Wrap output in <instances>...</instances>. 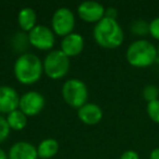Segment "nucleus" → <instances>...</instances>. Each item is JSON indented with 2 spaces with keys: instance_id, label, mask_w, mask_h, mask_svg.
Returning <instances> with one entry per match:
<instances>
[{
  "instance_id": "nucleus-1",
  "label": "nucleus",
  "mask_w": 159,
  "mask_h": 159,
  "mask_svg": "<svg viewBox=\"0 0 159 159\" xmlns=\"http://www.w3.org/2000/svg\"><path fill=\"white\" fill-rule=\"evenodd\" d=\"M14 76L21 84L32 85L39 81L44 72L43 62L32 52H23L16 58L13 66Z\"/></svg>"
},
{
  "instance_id": "nucleus-2",
  "label": "nucleus",
  "mask_w": 159,
  "mask_h": 159,
  "mask_svg": "<svg viewBox=\"0 0 159 159\" xmlns=\"http://www.w3.org/2000/svg\"><path fill=\"white\" fill-rule=\"evenodd\" d=\"M93 36L100 47L113 49L121 46L124 39L123 30L117 20L104 18L96 23L93 30Z\"/></svg>"
},
{
  "instance_id": "nucleus-3",
  "label": "nucleus",
  "mask_w": 159,
  "mask_h": 159,
  "mask_svg": "<svg viewBox=\"0 0 159 159\" xmlns=\"http://www.w3.org/2000/svg\"><path fill=\"white\" fill-rule=\"evenodd\" d=\"M158 57L156 47L146 39L133 42L126 50V60L135 68H146L155 63Z\"/></svg>"
},
{
  "instance_id": "nucleus-4",
  "label": "nucleus",
  "mask_w": 159,
  "mask_h": 159,
  "mask_svg": "<svg viewBox=\"0 0 159 159\" xmlns=\"http://www.w3.org/2000/svg\"><path fill=\"white\" fill-rule=\"evenodd\" d=\"M63 99L73 108H81L87 102L89 89L83 81L79 79H69L62 85L61 89Z\"/></svg>"
},
{
  "instance_id": "nucleus-5",
  "label": "nucleus",
  "mask_w": 159,
  "mask_h": 159,
  "mask_svg": "<svg viewBox=\"0 0 159 159\" xmlns=\"http://www.w3.org/2000/svg\"><path fill=\"white\" fill-rule=\"evenodd\" d=\"M44 72L52 80H59L66 76L70 69V58L62 52L61 49H56L48 52L43 61Z\"/></svg>"
},
{
  "instance_id": "nucleus-6",
  "label": "nucleus",
  "mask_w": 159,
  "mask_h": 159,
  "mask_svg": "<svg viewBox=\"0 0 159 159\" xmlns=\"http://www.w3.org/2000/svg\"><path fill=\"white\" fill-rule=\"evenodd\" d=\"M75 25L74 13L69 8L61 7L53 12L51 18V30L56 35L64 36L72 33Z\"/></svg>"
},
{
  "instance_id": "nucleus-7",
  "label": "nucleus",
  "mask_w": 159,
  "mask_h": 159,
  "mask_svg": "<svg viewBox=\"0 0 159 159\" xmlns=\"http://www.w3.org/2000/svg\"><path fill=\"white\" fill-rule=\"evenodd\" d=\"M27 35L30 44L39 50H50L56 42L53 31L46 25L37 24Z\"/></svg>"
},
{
  "instance_id": "nucleus-8",
  "label": "nucleus",
  "mask_w": 159,
  "mask_h": 159,
  "mask_svg": "<svg viewBox=\"0 0 159 159\" xmlns=\"http://www.w3.org/2000/svg\"><path fill=\"white\" fill-rule=\"evenodd\" d=\"M45 97L43 94L36 91H30L24 93L20 97L19 109L24 113L26 117L36 116L44 109Z\"/></svg>"
},
{
  "instance_id": "nucleus-9",
  "label": "nucleus",
  "mask_w": 159,
  "mask_h": 159,
  "mask_svg": "<svg viewBox=\"0 0 159 159\" xmlns=\"http://www.w3.org/2000/svg\"><path fill=\"white\" fill-rule=\"evenodd\" d=\"M106 8L100 2L94 0L83 1L77 7V14L83 21L89 23H98L105 18Z\"/></svg>"
},
{
  "instance_id": "nucleus-10",
  "label": "nucleus",
  "mask_w": 159,
  "mask_h": 159,
  "mask_svg": "<svg viewBox=\"0 0 159 159\" xmlns=\"http://www.w3.org/2000/svg\"><path fill=\"white\" fill-rule=\"evenodd\" d=\"M20 97L16 89L9 85L0 86V112L10 113L19 109Z\"/></svg>"
},
{
  "instance_id": "nucleus-11",
  "label": "nucleus",
  "mask_w": 159,
  "mask_h": 159,
  "mask_svg": "<svg viewBox=\"0 0 159 159\" xmlns=\"http://www.w3.org/2000/svg\"><path fill=\"white\" fill-rule=\"evenodd\" d=\"M84 49V38L79 33H71L61 40V51L69 58L80 55Z\"/></svg>"
},
{
  "instance_id": "nucleus-12",
  "label": "nucleus",
  "mask_w": 159,
  "mask_h": 159,
  "mask_svg": "<svg viewBox=\"0 0 159 159\" xmlns=\"http://www.w3.org/2000/svg\"><path fill=\"white\" fill-rule=\"evenodd\" d=\"M102 110L97 104L86 102L84 106L77 109V117L87 125H95L102 119Z\"/></svg>"
},
{
  "instance_id": "nucleus-13",
  "label": "nucleus",
  "mask_w": 159,
  "mask_h": 159,
  "mask_svg": "<svg viewBox=\"0 0 159 159\" xmlns=\"http://www.w3.org/2000/svg\"><path fill=\"white\" fill-rule=\"evenodd\" d=\"M9 159H38L37 147L29 142H16L10 147Z\"/></svg>"
},
{
  "instance_id": "nucleus-14",
  "label": "nucleus",
  "mask_w": 159,
  "mask_h": 159,
  "mask_svg": "<svg viewBox=\"0 0 159 159\" xmlns=\"http://www.w3.org/2000/svg\"><path fill=\"white\" fill-rule=\"evenodd\" d=\"M36 12L32 8L25 7L19 11L18 23L23 32H31L36 26Z\"/></svg>"
},
{
  "instance_id": "nucleus-15",
  "label": "nucleus",
  "mask_w": 159,
  "mask_h": 159,
  "mask_svg": "<svg viewBox=\"0 0 159 159\" xmlns=\"http://www.w3.org/2000/svg\"><path fill=\"white\" fill-rule=\"evenodd\" d=\"M59 152V143L55 139H45L37 146L38 158L50 159Z\"/></svg>"
},
{
  "instance_id": "nucleus-16",
  "label": "nucleus",
  "mask_w": 159,
  "mask_h": 159,
  "mask_svg": "<svg viewBox=\"0 0 159 159\" xmlns=\"http://www.w3.org/2000/svg\"><path fill=\"white\" fill-rule=\"evenodd\" d=\"M6 120H7L10 130L14 131L23 130L27 124V117L20 109H16V110L8 113L7 117H6Z\"/></svg>"
},
{
  "instance_id": "nucleus-17",
  "label": "nucleus",
  "mask_w": 159,
  "mask_h": 159,
  "mask_svg": "<svg viewBox=\"0 0 159 159\" xmlns=\"http://www.w3.org/2000/svg\"><path fill=\"white\" fill-rule=\"evenodd\" d=\"M29 42V35L24 33V32H19L14 35L13 39H12V46L16 51H23L26 49Z\"/></svg>"
},
{
  "instance_id": "nucleus-18",
  "label": "nucleus",
  "mask_w": 159,
  "mask_h": 159,
  "mask_svg": "<svg viewBox=\"0 0 159 159\" xmlns=\"http://www.w3.org/2000/svg\"><path fill=\"white\" fill-rule=\"evenodd\" d=\"M131 32L136 36H145L149 34V23L143 20H136L131 24Z\"/></svg>"
},
{
  "instance_id": "nucleus-19",
  "label": "nucleus",
  "mask_w": 159,
  "mask_h": 159,
  "mask_svg": "<svg viewBox=\"0 0 159 159\" xmlns=\"http://www.w3.org/2000/svg\"><path fill=\"white\" fill-rule=\"evenodd\" d=\"M159 97V89L156 85H146L143 89V98L147 102H155Z\"/></svg>"
},
{
  "instance_id": "nucleus-20",
  "label": "nucleus",
  "mask_w": 159,
  "mask_h": 159,
  "mask_svg": "<svg viewBox=\"0 0 159 159\" xmlns=\"http://www.w3.org/2000/svg\"><path fill=\"white\" fill-rule=\"evenodd\" d=\"M146 110H147V115L152 119V121L159 123V99L148 102Z\"/></svg>"
},
{
  "instance_id": "nucleus-21",
  "label": "nucleus",
  "mask_w": 159,
  "mask_h": 159,
  "mask_svg": "<svg viewBox=\"0 0 159 159\" xmlns=\"http://www.w3.org/2000/svg\"><path fill=\"white\" fill-rule=\"evenodd\" d=\"M10 134V128L6 118L0 113V143L5 142Z\"/></svg>"
},
{
  "instance_id": "nucleus-22",
  "label": "nucleus",
  "mask_w": 159,
  "mask_h": 159,
  "mask_svg": "<svg viewBox=\"0 0 159 159\" xmlns=\"http://www.w3.org/2000/svg\"><path fill=\"white\" fill-rule=\"evenodd\" d=\"M149 34L155 39L159 40V16L155 18L149 23Z\"/></svg>"
},
{
  "instance_id": "nucleus-23",
  "label": "nucleus",
  "mask_w": 159,
  "mask_h": 159,
  "mask_svg": "<svg viewBox=\"0 0 159 159\" xmlns=\"http://www.w3.org/2000/svg\"><path fill=\"white\" fill-rule=\"evenodd\" d=\"M120 159H139V156L134 150H126L120 156Z\"/></svg>"
},
{
  "instance_id": "nucleus-24",
  "label": "nucleus",
  "mask_w": 159,
  "mask_h": 159,
  "mask_svg": "<svg viewBox=\"0 0 159 159\" xmlns=\"http://www.w3.org/2000/svg\"><path fill=\"white\" fill-rule=\"evenodd\" d=\"M117 16H118L117 10L112 7L107 8L106 11H105V18H109V19H113V20H116Z\"/></svg>"
},
{
  "instance_id": "nucleus-25",
  "label": "nucleus",
  "mask_w": 159,
  "mask_h": 159,
  "mask_svg": "<svg viewBox=\"0 0 159 159\" xmlns=\"http://www.w3.org/2000/svg\"><path fill=\"white\" fill-rule=\"evenodd\" d=\"M149 159H159V147L152 150V152L149 155Z\"/></svg>"
},
{
  "instance_id": "nucleus-26",
  "label": "nucleus",
  "mask_w": 159,
  "mask_h": 159,
  "mask_svg": "<svg viewBox=\"0 0 159 159\" xmlns=\"http://www.w3.org/2000/svg\"><path fill=\"white\" fill-rule=\"evenodd\" d=\"M8 158H9V157H8L7 152H6L2 148H0V159H8Z\"/></svg>"
},
{
  "instance_id": "nucleus-27",
  "label": "nucleus",
  "mask_w": 159,
  "mask_h": 159,
  "mask_svg": "<svg viewBox=\"0 0 159 159\" xmlns=\"http://www.w3.org/2000/svg\"><path fill=\"white\" fill-rule=\"evenodd\" d=\"M157 51H158V57H159V47H158V49H157Z\"/></svg>"
}]
</instances>
